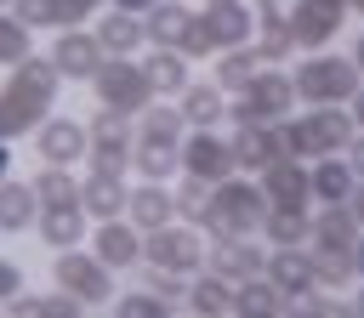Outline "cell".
I'll return each instance as SVG.
<instances>
[{
	"label": "cell",
	"instance_id": "obj_51",
	"mask_svg": "<svg viewBox=\"0 0 364 318\" xmlns=\"http://www.w3.org/2000/svg\"><path fill=\"white\" fill-rule=\"evenodd\" d=\"M347 57H353V62H358V74H364V34L353 40V51H347Z\"/></svg>",
	"mask_w": 364,
	"mask_h": 318
},
{
	"label": "cell",
	"instance_id": "obj_40",
	"mask_svg": "<svg viewBox=\"0 0 364 318\" xmlns=\"http://www.w3.org/2000/svg\"><path fill=\"white\" fill-rule=\"evenodd\" d=\"M171 199H176V221H193V227L205 233V216H210V182L182 176V182L171 187Z\"/></svg>",
	"mask_w": 364,
	"mask_h": 318
},
{
	"label": "cell",
	"instance_id": "obj_46",
	"mask_svg": "<svg viewBox=\"0 0 364 318\" xmlns=\"http://www.w3.org/2000/svg\"><path fill=\"white\" fill-rule=\"evenodd\" d=\"M341 159H347V165H353V176L364 182V131H353V136H347V148H341Z\"/></svg>",
	"mask_w": 364,
	"mask_h": 318
},
{
	"label": "cell",
	"instance_id": "obj_22",
	"mask_svg": "<svg viewBox=\"0 0 364 318\" xmlns=\"http://www.w3.org/2000/svg\"><path fill=\"white\" fill-rule=\"evenodd\" d=\"M358 216L353 204H313V233H307V250H353L358 244Z\"/></svg>",
	"mask_w": 364,
	"mask_h": 318
},
{
	"label": "cell",
	"instance_id": "obj_37",
	"mask_svg": "<svg viewBox=\"0 0 364 318\" xmlns=\"http://www.w3.org/2000/svg\"><path fill=\"white\" fill-rule=\"evenodd\" d=\"M182 131H188V119H182V108L171 102V97H154L142 114H136V136H159V142H182Z\"/></svg>",
	"mask_w": 364,
	"mask_h": 318
},
{
	"label": "cell",
	"instance_id": "obj_2",
	"mask_svg": "<svg viewBox=\"0 0 364 318\" xmlns=\"http://www.w3.org/2000/svg\"><path fill=\"white\" fill-rule=\"evenodd\" d=\"M353 114L341 102H307V114H284L279 119V142L290 159H324V153H341L347 136H353Z\"/></svg>",
	"mask_w": 364,
	"mask_h": 318
},
{
	"label": "cell",
	"instance_id": "obj_4",
	"mask_svg": "<svg viewBox=\"0 0 364 318\" xmlns=\"http://www.w3.org/2000/svg\"><path fill=\"white\" fill-rule=\"evenodd\" d=\"M290 80H296V102H353V91L364 85V74H358V62L353 57H341V51H330V45H318V51H307L296 68H290Z\"/></svg>",
	"mask_w": 364,
	"mask_h": 318
},
{
	"label": "cell",
	"instance_id": "obj_52",
	"mask_svg": "<svg viewBox=\"0 0 364 318\" xmlns=\"http://www.w3.org/2000/svg\"><path fill=\"white\" fill-rule=\"evenodd\" d=\"M347 11H358V17H364V0H347Z\"/></svg>",
	"mask_w": 364,
	"mask_h": 318
},
{
	"label": "cell",
	"instance_id": "obj_42",
	"mask_svg": "<svg viewBox=\"0 0 364 318\" xmlns=\"http://www.w3.org/2000/svg\"><path fill=\"white\" fill-rule=\"evenodd\" d=\"M108 307H114L119 318H171V312H176L171 301H159V295H154V290H142V284H136V290H114V301H108Z\"/></svg>",
	"mask_w": 364,
	"mask_h": 318
},
{
	"label": "cell",
	"instance_id": "obj_13",
	"mask_svg": "<svg viewBox=\"0 0 364 318\" xmlns=\"http://www.w3.org/2000/svg\"><path fill=\"white\" fill-rule=\"evenodd\" d=\"M34 153L46 159V165H80L85 159V119H74V114H46L34 131Z\"/></svg>",
	"mask_w": 364,
	"mask_h": 318
},
{
	"label": "cell",
	"instance_id": "obj_7",
	"mask_svg": "<svg viewBox=\"0 0 364 318\" xmlns=\"http://www.w3.org/2000/svg\"><path fill=\"white\" fill-rule=\"evenodd\" d=\"M205 250H210V238L193 221H165V227L142 233V261H154V267H165L176 278H193L205 267Z\"/></svg>",
	"mask_w": 364,
	"mask_h": 318
},
{
	"label": "cell",
	"instance_id": "obj_36",
	"mask_svg": "<svg viewBox=\"0 0 364 318\" xmlns=\"http://www.w3.org/2000/svg\"><path fill=\"white\" fill-rule=\"evenodd\" d=\"M28 187H34L40 204H80V176H74V165H46V159H40V170L28 176Z\"/></svg>",
	"mask_w": 364,
	"mask_h": 318
},
{
	"label": "cell",
	"instance_id": "obj_29",
	"mask_svg": "<svg viewBox=\"0 0 364 318\" xmlns=\"http://www.w3.org/2000/svg\"><path fill=\"white\" fill-rule=\"evenodd\" d=\"M279 312H290V295H284L267 273L233 284V318H279Z\"/></svg>",
	"mask_w": 364,
	"mask_h": 318
},
{
	"label": "cell",
	"instance_id": "obj_21",
	"mask_svg": "<svg viewBox=\"0 0 364 318\" xmlns=\"http://www.w3.org/2000/svg\"><path fill=\"white\" fill-rule=\"evenodd\" d=\"M91 34H97V45H102L108 57H136V51L148 45L142 17H136V11H119V6H108V11L91 23Z\"/></svg>",
	"mask_w": 364,
	"mask_h": 318
},
{
	"label": "cell",
	"instance_id": "obj_17",
	"mask_svg": "<svg viewBox=\"0 0 364 318\" xmlns=\"http://www.w3.org/2000/svg\"><path fill=\"white\" fill-rule=\"evenodd\" d=\"M250 11H256V34H250L256 57H262V62H290L301 45H296V28H290L284 6H279V0H250Z\"/></svg>",
	"mask_w": 364,
	"mask_h": 318
},
{
	"label": "cell",
	"instance_id": "obj_19",
	"mask_svg": "<svg viewBox=\"0 0 364 318\" xmlns=\"http://www.w3.org/2000/svg\"><path fill=\"white\" fill-rule=\"evenodd\" d=\"M34 233H40L46 250H74V244L91 238V216H85V204H40Z\"/></svg>",
	"mask_w": 364,
	"mask_h": 318
},
{
	"label": "cell",
	"instance_id": "obj_43",
	"mask_svg": "<svg viewBox=\"0 0 364 318\" xmlns=\"http://www.w3.org/2000/svg\"><path fill=\"white\" fill-rule=\"evenodd\" d=\"M136 284L154 290V295L171 301V307H182V290H188V278H176V273H165V267H154V261H136Z\"/></svg>",
	"mask_w": 364,
	"mask_h": 318
},
{
	"label": "cell",
	"instance_id": "obj_35",
	"mask_svg": "<svg viewBox=\"0 0 364 318\" xmlns=\"http://www.w3.org/2000/svg\"><path fill=\"white\" fill-rule=\"evenodd\" d=\"M210 62H216V74H210V80H216L228 97H233V91H245V85H250V80L267 68V62L256 57V45H228V51H216Z\"/></svg>",
	"mask_w": 364,
	"mask_h": 318
},
{
	"label": "cell",
	"instance_id": "obj_49",
	"mask_svg": "<svg viewBox=\"0 0 364 318\" xmlns=\"http://www.w3.org/2000/svg\"><path fill=\"white\" fill-rule=\"evenodd\" d=\"M108 6H119V11H136V17H142V11L154 6V0H108Z\"/></svg>",
	"mask_w": 364,
	"mask_h": 318
},
{
	"label": "cell",
	"instance_id": "obj_11",
	"mask_svg": "<svg viewBox=\"0 0 364 318\" xmlns=\"http://www.w3.org/2000/svg\"><path fill=\"white\" fill-rule=\"evenodd\" d=\"M91 256L114 273H136L142 261V227L131 216H108V221H91Z\"/></svg>",
	"mask_w": 364,
	"mask_h": 318
},
{
	"label": "cell",
	"instance_id": "obj_10",
	"mask_svg": "<svg viewBox=\"0 0 364 318\" xmlns=\"http://www.w3.org/2000/svg\"><path fill=\"white\" fill-rule=\"evenodd\" d=\"M182 176H199V182H222L233 176V148L216 125H188L182 131Z\"/></svg>",
	"mask_w": 364,
	"mask_h": 318
},
{
	"label": "cell",
	"instance_id": "obj_28",
	"mask_svg": "<svg viewBox=\"0 0 364 318\" xmlns=\"http://www.w3.org/2000/svg\"><path fill=\"white\" fill-rule=\"evenodd\" d=\"M182 307L199 312V318H233V284H228L222 273L199 267V273L188 278V290H182Z\"/></svg>",
	"mask_w": 364,
	"mask_h": 318
},
{
	"label": "cell",
	"instance_id": "obj_24",
	"mask_svg": "<svg viewBox=\"0 0 364 318\" xmlns=\"http://www.w3.org/2000/svg\"><path fill=\"white\" fill-rule=\"evenodd\" d=\"M125 193H131V182L114 176V170H85V176H80V204H85L91 221L125 216Z\"/></svg>",
	"mask_w": 364,
	"mask_h": 318
},
{
	"label": "cell",
	"instance_id": "obj_34",
	"mask_svg": "<svg viewBox=\"0 0 364 318\" xmlns=\"http://www.w3.org/2000/svg\"><path fill=\"white\" fill-rule=\"evenodd\" d=\"M193 11H199V6H188V0H154V6L142 11L148 45H176V40H182V28L193 23Z\"/></svg>",
	"mask_w": 364,
	"mask_h": 318
},
{
	"label": "cell",
	"instance_id": "obj_8",
	"mask_svg": "<svg viewBox=\"0 0 364 318\" xmlns=\"http://www.w3.org/2000/svg\"><path fill=\"white\" fill-rule=\"evenodd\" d=\"M51 284L57 290H68V295H80L85 307H108L114 301V267H102L85 244H74V250H51Z\"/></svg>",
	"mask_w": 364,
	"mask_h": 318
},
{
	"label": "cell",
	"instance_id": "obj_27",
	"mask_svg": "<svg viewBox=\"0 0 364 318\" xmlns=\"http://www.w3.org/2000/svg\"><path fill=\"white\" fill-rule=\"evenodd\" d=\"M125 216H131L142 233H154V227L176 221V199H171V182H136V187L125 193Z\"/></svg>",
	"mask_w": 364,
	"mask_h": 318
},
{
	"label": "cell",
	"instance_id": "obj_41",
	"mask_svg": "<svg viewBox=\"0 0 364 318\" xmlns=\"http://www.w3.org/2000/svg\"><path fill=\"white\" fill-rule=\"evenodd\" d=\"M34 51V28L11 11V6H0V68H11V62H23Z\"/></svg>",
	"mask_w": 364,
	"mask_h": 318
},
{
	"label": "cell",
	"instance_id": "obj_3",
	"mask_svg": "<svg viewBox=\"0 0 364 318\" xmlns=\"http://www.w3.org/2000/svg\"><path fill=\"white\" fill-rule=\"evenodd\" d=\"M267 216V193L256 176L233 170L210 187V216H205V238H228V233H262Z\"/></svg>",
	"mask_w": 364,
	"mask_h": 318
},
{
	"label": "cell",
	"instance_id": "obj_30",
	"mask_svg": "<svg viewBox=\"0 0 364 318\" xmlns=\"http://www.w3.org/2000/svg\"><path fill=\"white\" fill-rule=\"evenodd\" d=\"M136 62H142L154 97H171V102H176V91L193 80V68H188V57H182L176 45H148V57H136Z\"/></svg>",
	"mask_w": 364,
	"mask_h": 318
},
{
	"label": "cell",
	"instance_id": "obj_45",
	"mask_svg": "<svg viewBox=\"0 0 364 318\" xmlns=\"http://www.w3.org/2000/svg\"><path fill=\"white\" fill-rule=\"evenodd\" d=\"M17 290H23V267H17L11 256H0V307H6Z\"/></svg>",
	"mask_w": 364,
	"mask_h": 318
},
{
	"label": "cell",
	"instance_id": "obj_6",
	"mask_svg": "<svg viewBox=\"0 0 364 318\" xmlns=\"http://www.w3.org/2000/svg\"><path fill=\"white\" fill-rule=\"evenodd\" d=\"M131 142H136V114H119V108H102L85 119V159L91 170H114L125 176L131 170Z\"/></svg>",
	"mask_w": 364,
	"mask_h": 318
},
{
	"label": "cell",
	"instance_id": "obj_18",
	"mask_svg": "<svg viewBox=\"0 0 364 318\" xmlns=\"http://www.w3.org/2000/svg\"><path fill=\"white\" fill-rule=\"evenodd\" d=\"M228 148H233V170H245V176H256V170H267L273 159H284L279 125H233Z\"/></svg>",
	"mask_w": 364,
	"mask_h": 318
},
{
	"label": "cell",
	"instance_id": "obj_48",
	"mask_svg": "<svg viewBox=\"0 0 364 318\" xmlns=\"http://www.w3.org/2000/svg\"><path fill=\"white\" fill-rule=\"evenodd\" d=\"M11 159H17V153H11V142H0V182L11 176Z\"/></svg>",
	"mask_w": 364,
	"mask_h": 318
},
{
	"label": "cell",
	"instance_id": "obj_38",
	"mask_svg": "<svg viewBox=\"0 0 364 318\" xmlns=\"http://www.w3.org/2000/svg\"><path fill=\"white\" fill-rule=\"evenodd\" d=\"M307 233H313V210H273L267 204V216H262V244L273 250V244H307Z\"/></svg>",
	"mask_w": 364,
	"mask_h": 318
},
{
	"label": "cell",
	"instance_id": "obj_15",
	"mask_svg": "<svg viewBox=\"0 0 364 318\" xmlns=\"http://www.w3.org/2000/svg\"><path fill=\"white\" fill-rule=\"evenodd\" d=\"M284 17H290V28H296V45H301V51H318V45H330V40L341 34L347 0H296Z\"/></svg>",
	"mask_w": 364,
	"mask_h": 318
},
{
	"label": "cell",
	"instance_id": "obj_53",
	"mask_svg": "<svg viewBox=\"0 0 364 318\" xmlns=\"http://www.w3.org/2000/svg\"><path fill=\"white\" fill-rule=\"evenodd\" d=\"M0 6H11V0H0Z\"/></svg>",
	"mask_w": 364,
	"mask_h": 318
},
{
	"label": "cell",
	"instance_id": "obj_26",
	"mask_svg": "<svg viewBox=\"0 0 364 318\" xmlns=\"http://www.w3.org/2000/svg\"><path fill=\"white\" fill-rule=\"evenodd\" d=\"M307 187H313V204H347L358 176L341 153H324V159H307Z\"/></svg>",
	"mask_w": 364,
	"mask_h": 318
},
{
	"label": "cell",
	"instance_id": "obj_31",
	"mask_svg": "<svg viewBox=\"0 0 364 318\" xmlns=\"http://www.w3.org/2000/svg\"><path fill=\"white\" fill-rule=\"evenodd\" d=\"M176 108H182L188 125H222V119H228V91H222L216 80H188V85L176 91Z\"/></svg>",
	"mask_w": 364,
	"mask_h": 318
},
{
	"label": "cell",
	"instance_id": "obj_50",
	"mask_svg": "<svg viewBox=\"0 0 364 318\" xmlns=\"http://www.w3.org/2000/svg\"><path fill=\"white\" fill-rule=\"evenodd\" d=\"M353 267H358V278H364V233H358V244H353Z\"/></svg>",
	"mask_w": 364,
	"mask_h": 318
},
{
	"label": "cell",
	"instance_id": "obj_32",
	"mask_svg": "<svg viewBox=\"0 0 364 318\" xmlns=\"http://www.w3.org/2000/svg\"><path fill=\"white\" fill-rule=\"evenodd\" d=\"M34 216H40V199L23 176H6L0 182V233L17 238V233H34Z\"/></svg>",
	"mask_w": 364,
	"mask_h": 318
},
{
	"label": "cell",
	"instance_id": "obj_39",
	"mask_svg": "<svg viewBox=\"0 0 364 318\" xmlns=\"http://www.w3.org/2000/svg\"><path fill=\"white\" fill-rule=\"evenodd\" d=\"M313 284L318 290H353L358 284L353 250H313Z\"/></svg>",
	"mask_w": 364,
	"mask_h": 318
},
{
	"label": "cell",
	"instance_id": "obj_9",
	"mask_svg": "<svg viewBox=\"0 0 364 318\" xmlns=\"http://www.w3.org/2000/svg\"><path fill=\"white\" fill-rule=\"evenodd\" d=\"M85 85H91V97L102 108H119V114H142L154 102V85H148V74H142L136 57H102V68Z\"/></svg>",
	"mask_w": 364,
	"mask_h": 318
},
{
	"label": "cell",
	"instance_id": "obj_14",
	"mask_svg": "<svg viewBox=\"0 0 364 318\" xmlns=\"http://www.w3.org/2000/svg\"><path fill=\"white\" fill-rule=\"evenodd\" d=\"M205 267H210V273H222L228 284L256 278V273L267 267V244H256V233H228V238H210Z\"/></svg>",
	"mask_w": 364,
	"mask_h": 318
},
{
	"label": "cell",
	"instance_id": "obj_12",
	"mask_svg": "<svg viewBox=\"0 0 364 318\" xmlns=\"http://www.w3.org/2000/svg\"><path fill=\"white\" fill-rule=\"evenodd\" d=\"M46 57H51V68H57L63 80H80V85H85V80L102 68L108 51L97 45L91 28H51V51H46Z\"/></svg>",
	"mask_w": 364,
	"mask_h": 318
},
{
	"label": "cell",
	"instance_id": "obj_54",
	"mask_svg": "<svg viewBox=\"0 0 364 318\" xmlns=\"http://www.w3.org/2000/svg\"><path fill=\"white\" fill-rule=\"evenodd\" d=\"M205 6H210V0H205Z\"/></svg>",
	"mask_w": 364,
	"mask_h": 318
},
{
	"label": "cell",
	"instance_id": "obj_1",
	"mask_svg": "<svg viewBox=\"0 0 364 318\" xmlns=\"http://www.w3.org/2000/svg\"><path fill=\"white\" fill-rule=\"evenodd\" d=\"M57 91H63V74L51 68V57L28 51L23 62H11L6 80H0V142L28 136L57 108Z\"/></svg>",
	"mask_w": 364,
	"mask_h": 318
},
{
	"label": "cell",
	"instance_id": "obj_25",
	"mask_svg": "<svg viewBox=\"0 0 364 318\" xmlns=\"http://www.w3.org/2000/svg\"><path fill=\"white\" fill-rule=\"evenodd\" d=\"M262 273H267V278L296 301L301 290H313V250H307V244H273Z\"/></svg>",
	"mask_w": 364,
	"mask_h": 318
},
{
	"label": "cell",
	"instance_id": "obj_33",
	"mask_svg": "<svg viewBox=\"0 0 364 318\" xmlns=\"http://www.w3.org/2000/svg\"><path fill=\"white\" fill-rule=\"evenodd\" d=\"M6 312L11 318H80V312H91L80 295H68V290H51V295H28V290H17L11 301H6Z\"/></svg>",
	"mask_w": 364,
	"mask_h": 318
},
{
	"label": "cell",
	"instance_id": "obj_23",
	"mask_svg": "<svg viewBox=\"0 0 364 318\" xmlns=\"http://www.w3.org/2000/svg\"><path fill=\"white\" fill-rule=\"evenodd\" d=\"M131 170H136V182H176L182 176V142L136 136L131 142Z\"/></svg>",
	"mask_w": 364,
	"mask_h": 318
},
{
	"label": "cell",
	"instance_id": "obj_20",
	"mask_svg": "<svg viewBox=\"0 0 364 318\" xmlns=\"http://www.w3.org/2000/svg\"><path fill=\"white\" fill-rule=\"evenodd\" d=\"M199 11H205V28H210L216 51H228V45H250V34H256V11H250V0H210V6H199Z\"/></svg>",
	"mask_w": 364,
	"mask_h": 318
},
{
	"label": "cell",
	"instance_id": "obj_16",
	"mask_svg": "<svg viewBox=\"0 0 364 318\" xmlns=\"http://www.w3.org/2000/svg\"><path fill=\"white\" fill-rule=\"evenodd\" d=\"M262 193L273 210H313V187H307V159H273L267 170H256Z\"/></svg>",
	"mask_w": 364,
	"mask_h": 318
},
{
	"label": "cell",
	"instance_id": "obj_5",
	"mask_svg": "<svg viewBox=\"0 0 364 318\" xmlns=\"http://www.w3.org/2000/svg\"><path fill=\"white\" fill-rule=\"evenodd\" d=\"M301 102H296V80L279 68V62H267L245 91H233L228 97V119L233 125H279L284 114H296Z\"/></svg>",
	"mask_w": 364,
	"mask_h": 318
},
{
	"label": "cell",
	"instance_id": "obj_47",
	"mask_svg": "<svg viewBox=\"0 0 364 318\" xmlns=\"http://www.w3.org/2000/svg\"><path fill=\"white\" fill-rule=\"evenodd\" d=\"M347 114H353V125H358V131H364V85H358V91H353V102H347Z\"/></svg>",
	"mask_w": 364,
	"mask_h": 318
},
{
	"label": "cell",
	"instance_id": "obj_44",
	"mask_svg": "<svg viewBox=\"0 0 364 318\" xmlns=\"http://www.w3.org/2000/svg\"><path fill=\"white\" fill-rule=\"evenodd\" d=\"M11 11L28 28H57V0H11Z\"/></svg>",
	"mask_w": 364,
	"mask_h": 318
}]
</instances>
